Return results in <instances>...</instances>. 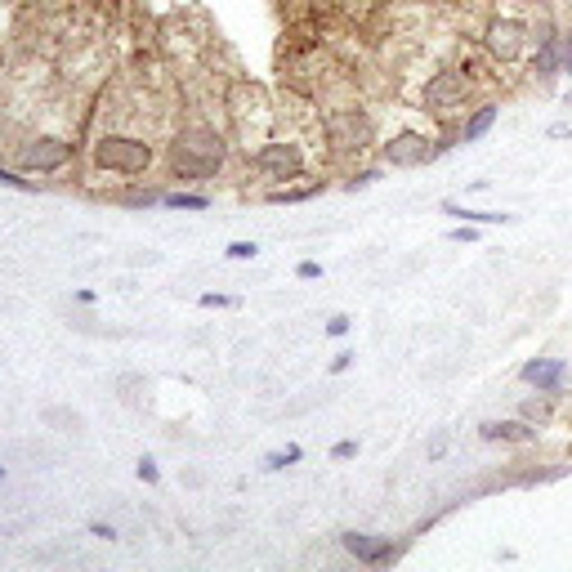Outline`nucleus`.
Listing matches in <instances>:
<instances>
[{"mask_svg": "<svg viewBox=\"0 0 572 572\" xmlns=\"http://www.w3.org/2000/svg\"><path fill=\"white\" fill-rule=\"evenodd\" d=\"M233 152H237V143L224 126H215V121H206V117H193L170 130L166 148H161V166H166V175L175 179L179 188L211 184L215 175L228 170Z\"/></svg>", "mask_w": 572, "mask_h": 572, "instance_id": "1", "label": "nucleus"}, {"mask_svg": "<svg viewBox=\"0 0 572 572\" xmlns=\"http://www.w3.org/2000/svg\"><path fill=\"white\" fill-rule=\"evenodd\" d=\"M85 166L99 179L108 175V179H117V184H130V179H148L152 170L161 166V148L152 135H139V130H126V126H108L85 143Z\"/></svg>", "mask_w": 572, "mask_h": 572, "instance_id": "2", "label": "nucleus"}, {"mask_svg": "<svg viewBox=\"0 0 572 572\" xmlns=\"http://www.w3.org/2000/svg\"><path fill=\"white\" fill-rule=\"evenodd\" d=\"M224 121L228 135H233L237 148H251V143L269 139L282 121V108L260 81H246V76H233L224 90Z\"/></svg>", "mask_w": 572, "mask_h": 572, "instance_id": "3", "label": "nucleus"}, {"mask_svg": "<svg viewBox=\"0 0 572 572\" xmlns=\"http://www.w3.org/2000/svg\"><path fill=\"white\" fill-rule=\"evenodd\" d=\"M318 139H322V157L358 161L380 143V130H376V117L362 103H331L327 112H318Z\"/></svg>", "mask_w": 572, "mask_h": 572, "instance_id": "4", "label": "nucleus"}, {"mask_svg": "<svg viewBox=\"0 0 572 572\" xmlns=\"http://www.w3.org/2000/svg\"><path fill=\"white\" fill-rule=\"evenodd\" d=\"M242 157H246V170H255V179H260L264 188H278V184H295V179L322 175V170L313 166L309 143H304L300 135H278V130H273L269 139H260L255 148H246Z\"/></svg>", "mask_w": 572, "mask_h": 572, "instance_id": "5", "label": "nucleus"}, {"mask_svg": "<svg viewBox=\"0 0 572 572\" xmlns=\"http://www.w3.org/2000/svg\"><path fill=\"white\" fill-rule=\"evenodd\" d=\"M483 94L474 90L456 68H438L425 76V85L416 90V108L425 112L434 126H461V117L479 103Z\"/></svg>", "mask_w": 572, "mask_h": 572, "instance_id": "6", "label": "nucleus"}, {"mask_svg": "<svg viewBox=\"0 0 572 572\" xmlns=\"http://www.w3.org/2000/svg\"><path fill=\"white\" fill-rule=\"evenodd\" d=\"M479 45L488 50V59L497 63V68H505V72L523 68V63H528V54H532V18L497 9V14L483 18Z\"/></svg>", "mask_w": 572, "mask_h": 572, "instance_id": "7", "label": "nucleus"}, {"mask_svg": "<svg viewBox=\"0 0 572 572\" xmlns=\"http://www.w3.org/2000/svg\"><path fill=\"white\" fill-rule=\"evenodd\" d=\"M76 157H81V143L59 130H36L14 143V166L23 175H63L68 166H76Z\"/></svg>", "mask_w": 572, "mask_h": 572, "instance_id": "8", "label": "nucleus"}, {"mask_svg": "<svg viewBox=\"0 0 572 572\" xmlns=\"http://www.w3.org/2000/svg\"><path fill=\"white\" fill-rule=\"evenodd\" d=\"M376 157L385 170H416V166H429L438 161L434 152V135L421 126H394L385 139L376 143Z\"/></svg>", "mask_w": 572, "mask_h": 572, "instance_id": "9", "label": "nucleus"}, {"mask_svg": "<svg viewBox=\"0 0 572 572\" xmlns=\"http://www.w3.org/2000/svg\"><path fill=\"white\" fill-rule=\"evenodd\" d=\"M340 550L367 568H389L403 555V546L394 537H376V532H340Z\"/></svg>", "mask_w": 572, "mask_h": 572, "instance_id": "10", "label": "nucleus"}, {"mask_svg": "<svg viewBox=\"0 0 572 572\" xmlns=\"http://www.w3.org/2000/svg\"><path fill=\"white\" fill-rule=\"evenodd\" d=\"M519 380L528 389H541V394H564L568 385V362L564 358H528L519 367Z\"/></svg>", "mask_w": 572, "mask_h": 572, "instance_id": "11", "label": "nucleus"}, {"mask_svg": "<svg viewBox=\"0 0 572 572\" xmlns=\"http://www.w3.org/2000/svg\"><path fill=\"white\" fill-rule=\"evenodd\" d=\"M479 438L483 443H510V447H528L541 438L537 425H528L523 416H514V421H483L479 425Z\"/></svg>", "mask_w": 572, "mask_h": 572, "instance_id": "12", "label": "nucleus"}, {"mask_svg": "<svg viewBox=\"0 0 572 572\" xmlns=\"http://www.w3.org/2000/svg\"><path fill=\"white\" fill-rule=\"evenodd\" d=\"M497 117H501V103H497V99H479V103H474V108L461 117L456 135H461V143H479L492 126H497Z\"/></svg>", "mask_w": 572, "mask_h": 572, "instance_id": "13", "label": "nucleus"}, {"mask_svg": "<svg viewBox=\"0 0 572 572\" xmlns=\"http://www.w3.org/2000/svg\"><path fill=\"white\" fill-rule=\"evenodd\" d=\"M327 193V179L322 175H313L309 184H278V188H264V202H273V206H295V202H313V197H322Z\"/></svg>", "mask_w": 572, "mask_h": 572, "instance_id": "14", "label": "nucleus"}, {"mask_svg": "<svg viewBox=\"0 0 572 572\" xmlns=\"http://www.w3.org/2000/svg\"><path fill=\"white\" fill-rule=\"evenodd\" d=\"M555 403H559V394H541V389H537V394H528V398L519 403V416H523L528 425L546 429L550 421H555Z\"/></svg>", "mask_w": 572, "mask_h": 572, "instance_id": "15", "label": "nucleus"}, {"mask_svg": "<svg viewBox=\"0 0 572 572\" xmlns=\"http://www.w3.org/2000/svg\"><path fill=\"white\" fill-rule=\"evenodd\" d=\"M443 215L447 219H456V224H514V215H505V211H470V206H461V202H443Z\"/></svg>", "mask_w": 572, "mask_h": 572, "instance_id": "16", "label": "nucleus"}, {"mask_svg": "<svg viewBox=\"0 0 572 572\" xmlns=\"http://www.w3.org/2000/svg\"><path fill=\"white\" fill-rule=\"evenodd\" d=\"M161 206H166V211H211V197H206V193H188V188H166Z\"/></svg>", "mask_w": 572, "mask_h": 572, "instance_id": "17", "label": "nucleus"}, {"mask_svg": "<svg viewBox=\"0 0 572 572\" xmlns=\"http://www.w3.org/2000/svg\"><path fill=\"white\" fill-rule=\"evenodd\" d=\"M304 461V447H282V452H269V456H264V470H269V474H282V470H291V465H300Z\"/></svg>", "mask_w": 572, "mask_h": 572, "instance_id": "18", "label": "nucleus"}, {"mask_svg": "<svg viewBox=\"0 0 572 572\" xmlns=\"http://www.w3.org/2000/svg\"><path fill=\"white\" fill-rule=\"evenodd\" d=\"M0 184H5V188H18V193H36V188H41L36 179H27L23 170H14V166H0Z\"/></svg>", "mask_w": 572, "mask_h": 572, "instance_id": "19", "label": "nucleus"}, {"mask_svg": "<svg viewBox=\"0 0 572 572\" xmlns=\"http://www.w3.org/2000/svg\"><path fill=\"white\" fill-rule=\"evenodd\" d=\"M376 179H380V166H362V170H354V175L345 179V188H349V193H358V188L376 184Z\"/></svg>", "mask_w": 572, "mask_h": 572, "instance_id": "20", "label": "nucleus"}, {"mask_svg": "<svg viewBox=\"0 0 572 572\" xmlns=\"http://www.w3.org/2000/svg\"><path fill=\"white\" fill-rule=\"evenodd\" d=\"M447 242L474 246V242H479V224H452V228H447Z\"/></svg>", "mask_w": 572, "mask_h": 572, "instance_id": "21", "label": "nucleus"}, {"mask_svg": "<svg viewBox=\"0 0 572 572\" xmlns=\"http://www.w3.org/2000/svg\"><path fill=\"white\" fill-rule=\"evenodd\" d=\"M197 304H202V309H233V295H224V291H202L197 295Z\"/></svg>", "mask_w": 572, "mask_h": 572, "instance_id": "22", "label": "nucleus"}, {"mask_svg": "<svg viewBox=\"0 0 572 572\" xmlns=\"http://www.w3.org/2000/svg\"><path fill=\"white\" fill-rule=\"evenodd\" d=\"M224 255H228L233 264H246V260H255V255H260V246H255V242H233Z\"/></svg>", "mask_w": 572, "mask_h": 572, "instance_id": "23", "label": "nucleus"}, {"mask_svg": "<svg viewBox=\"0 0 572 572\" xmlns=\"http://www.w3.org/2000/svg\"><path fill=\"white\" fill-rule=\"evenodd\" d=\"M358 456V438H340L336 447H331V461H354Z\"/></svg>", "mask_w": 572, "mask_h": 572, "instance_id": "24", "label": "nucleus"}, {"mask_svg": "<svg viewBox=\"0 0 572 572\" xmlns=\"http://www.w3.org/2000/svg\"><path fill=\"white\" fill-rule=\"evenodd\" d=\"M135 474H139V479H143V483H161V470H157V461H152V456H139Z\"/></svg>", "mask_w": 572, "mask_h": 572, "instance_id": "25", "label": "nucleus"}, {"mask_svg": "<svg viewBox=\"0 0 572 572\" xmlns=\"http://www.w3.org/2000/svg\"><path fill=\"white\" fill-rule=\"evenodd\" d=\"M349 327H354V318H349V313H336V318L327 322V336L340 340V336H349Z\"/></svg>", "mask_w": 572, "mask_h": 572, "instance_id": "26", "label": "nucleus"}, {"mask_svg": "<svg viewBox=\"0 0 572 572\" xmlns=\"http://www.w3.org/2000/svg\"><path fill=\"white\" fill-rule=\"evenodd\" d=\"M295 278H300V282H318L322 278V264L318 260H300V264H295Z\"/></svg>", "mask_w": 572, "mask_h": 572, "instance_id": "27", "label": "nucleus"}, {"mask_svg": "<svg viewBox=\"0 0 572 572\" xmlns=\"http://www.w3.org/2000/svg\"><path fill=\"white\" fill-rule=\"evenodd\" d=\"M354 358H358V354H349V349H340V354L331 358V376H345V371L354 367Z\"/></svg>", "mask_w": 572, "mask_h": 572, "instance_id": "28", "label": "nucleus"}, {"mask_svg": "<svg viewBox=\"0 0 572 572\" xmlns=\"http://www.w3.org/2000/svg\"><path fill=\"white\" fill-rule=\"evenodd\" d=\"M90 537H99V541H117V528H112V523H99V519H94V523H90Z\"/></svg>", "mask_w": 572, "mask_h": 572, "instance_id": "29", "label": "nucleus"}, {"mask_svg": "<svg viewBox=\"0 0 572 572\" xmlns=\"http://www.w3.org/2000/svg\"><path fill=\"white\" fill-rule=\"evenodd\" d=\"M572 135V126H564V121H555V126H550V139H568Z\"/></svg>", "mask_w": 572, "mask_h": 572, "instance_id": "30", "label": "nucleus"}, {"mask_svg": "<svg viewBox=\"0 0 572 572\" xmlns=\"http://www.w3.org/2000/svg\"><path fill=\"white\" fill-rule=\"evenodd\" d=\"M0 112H5V90H0Z\"/></svg>", "mask_w": 572, "mask_h": 572, "instance_id": "31", "label": "nucleus"}, {"mask_svg": "<svg viewBox=\"0 0 572 572\" xmlns=\"http://www.w3.org/2000/svg\"><path fill=\"white\" fill-rule=\"evenodd\" d=\"M0 483H5V465H0Z\"/></svg>", "mask_w": 572, "mask_h": 572, "instance_id": "32", "label": "nucleus"}, {"mask_svg": "<svg viewBox=\"0 0 572 572\" xmlns=\"http://www.w3.org/2000/svg\"><path fill=\"white\" fill-rule=\"evenodd\" d=\"M568 108H572V90H568Z\"/></svg>", "mask_w": 572, "mask_h": 572, "instance_id": "33", "label": "nucleus"}]
</instances>
